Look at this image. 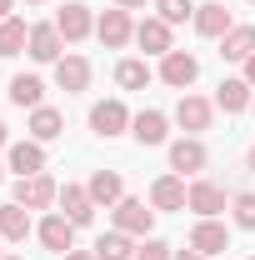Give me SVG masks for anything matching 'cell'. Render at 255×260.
Instances as JSON below:
<instances>
[{
	"label": "cell",
	"instance_id": "cell-1",
	"mask_svg": "<svg viewBox=\"0 0 255 260\" xmlns=\"http://www.w3.org/2000/svg\"><path fill=\"white\" fill-rule=\"evenodd\" d=\"M60 200V185L40 170V175H20L15 180V205H25V210H50Z\"/></svg>",
	"mask_w": 255,
	"mask_h": 260
},
{
	"label": "cell",
	"instance_id": "cell-2",
	"mask_svg": "<svg viewBox=\"0 0 255 260\" xmlns=\"http://www.w3.org/2000/svg\"><path fill=\"white\" fill-rule=\"evenodd\" d=\"M130 120H135V115L125 110V100H95V105H90V130H95L100 140H115V135H125Z\"/></svg>",
	"mask_w": 255,
	"mask_h": 260
},
{
	"label": "cell",
	"instance_id": "cell-3",
	"mask_svg": "<svg viewBox=\"0 0 255 260\" xmlns=\"http://www.w3.org/2000/svg\"><path fill=\"white\" fill-rule=\"evenodd\" d=\"M75 220H65L60 210H55V215H45V220H40V225H35V235H40V245H45V250H50V255H70V250H75Z\"/></svg>",
	"mask_w": 255,
	"mask_h": 260
},
{
	"label": "cell",
	"instance_id": "cell-4",
	"mask_svg": "<svg viewBox=\"0 0 255 260\" xmlns=\"http://www.w3.org/2000/svg\"><path fill=\"white\" fill-rule=\"evenodd\" d=\"M195 75H200V60H195L190 50H170V55H160V80H165L170 90H190Z\"/></svg>",
	"mask_w": 255,
	"mask_h": 260
},
{
	"label": "cell",
	"instance_id": "cell-5",
	"mask_svg": "<svg viewBox=\"0 0 255 260\" xmlns=\"http://www.w3.org/2000/svg\"><path fill=\"white\" fill-rule=\"evenodd\" d=\"M95 35H100V45H105V50L130 45V40H135V20H130V10H120V5H115V10H105V15L95 20Z\"/></svg>",
	"mask_w": 255,
	"mask_h": 260
},
{
	"label": "cell",
	"instance_id": "cell-6",
	"mask_svg": "<svg viewBox=\"0 0 255 260\" xmlns=\"http://www.w3.org/2000/svg\"><path fill=\"white\" fill-rule=\"evenodd\" d=\"M150 225H155V205H145V200H120L115 205V230H125V235H150Z\"/></svg>",
	"mask_w": 255,
	"mask_h": 260
},
{
	"label": "cell",
	"instance_id": "cell-7",
	"mask_svg": "<svg viewBox=\"0 0 255 260\" xmlns=\"http://www.w3.org/2000/svg\"><path fill=\"white\" fill-rule=\"evenodd\" d=\"M210 115H215V100H205V95H180V105H175V125L185 130V135H200V130L210 125Z\"/></svg>",
	"mask_w": 255,
	"mask_h": 260
},
{
	"label": "cell",
	"instance_id": "cell-8",
	"mask_svg": "<svg viewBox=\"0 0 255 260\" xmlns=\"http://www.w3.org/2000/svg\"><path fill=\"white\" fill-rule=\"evenodd\" d=\"M190 250H200L205 260H215L230 250V225H220V220H195L190 230Z\"/></svg>",
	"mask_w": 255,
	"mask_h": 260
},
{
	"label": "cell",
	"instance_id": "cell-9",
	"mask_svg": "<svg viewBox=\"0 0 255 260\" xmlns=\"http://www.w3.org/2000/svg\"><path fill=\"white\" fill-rule=\"evenodd\" d=\"M25 50H30L35 65H55L65 55V35L55 30V20H50V25H30V45H25Z\"/></svg>",
	"mask_w": 255,
	"mask_h": 260
},
{
	"label": "cell",
	"instance_id": "cell-10",
	"mask_svg": "<svg viewBox=\"0 0 255 260\" xmlns=\"http://www.w3.org/2000/svg\"><path fill=\"white\" fill-rule=\"evenodd\" d=\"M205 160H210V155H205L200 135H185V140H175V145H170V170H175V175H200Z\"/></svg>",
	"mask_w": 255,
	"mask_h": 260
},
{
	"label": "cell",
	"instance_id": "cell-11",
	"mask_svg": "<svg viewBox=\"0 0 255 260\" xmlns=\"http://www.w3.org/2000/svg\"><path fill=\"white\" fill-rule=\"evenodd\" d=\"M5 170H15V175H40V170H45V145H40V140H15V145L5 150Z\"/></svg>",
	"mask_w": 255,
	"mask_h": 260
},
{
	"label": "cell",
	"instance_id": "cell-12",
	"mask_svg": "<svg viewBox=\"0 0 255 260\" xmlns=\"http://www.w3.org/2000/svg\"><path fill=\"white\" fill-rule=\"evenodd\" d=\"M185 205H190L200 220H215L225 210V190L215 185V180H190V195H185Z\"/></svg>",
	"mask_w": 255,
	"mask_h": 260
},
{
	"label": "cell",
	"instance_id": "cell-13",
	"mask_svg": "<svg viewBox=\"0 0 255 260\" xmlns=\"http://www.w3.org/2000/svg\"><path fill=\"white\" fill-rule=\"evenodd\" d=\"M95 200H90V190L85 185H60V215L65 220H75V225H90L95 220Z\"/></svg>",
	"mask_w": 255,
	"mask_h": 260
},
{
	"label": "cell",
	"instance_id": "cell-14",
	"mask_svg": "<svg viewBox=\"0 0 255 260\" xmlns=\"http://www.w3.org/2000/svg\"><path fill=\"white\" fill-rule=\"evenodd\" d=\"M55 85H60L65 95H80L90 85V60L85 55H60L55 60Z\"/></svg>",
	"mask_w": 255,
	"mask_h": 260
},
{
	"label": "cell",
	"instance_id": "cell-15",
	"mask_svg": "<svg viewBox=\"0 0 255 260\" xmlns=\"http://www.w3.org/2000/svg\"><path fill=\"white\" fill-rule=\"evenodd\" d=\"M185 195H190V185H185V175H160L155 185H150V205L155 210H185Z\"/></svg>",
	"mask_w": 255,
	"mask_h": 260
},
{
	"label": "cell",
	"instance_id": "cell-16",
	"mask_svg": "<svg viewBox=\"0 0 255 260\" xmlns=\"http://www.w3.org/2000/svg\"><path fill=\"white\" fill-rule=\"evenodd\" d=\"M135 45L145 50V55H170L175 45H170V25L160 20V15H145L140 25H135Z\"/></svg>",
	"mask_w": 255,
	"mask_h": 260
},
{
	"label": "cell",
	"instance_id": "cell-17",
	"mask_svg": "<svg viewBox=\"0 0 255 260\" xmlns=\"http://www.w3.org/2000/svg\"><path fill=\"white\" fill-rule=\"evenodd\" d=\"M55 30L65 35V45L85 40V35L95 30V15H90V5H65L60 15H55Z\"/></svg>",
	"mask_w": 255,
	"mask_h": 260
},
{
	"label": "cell",
	"instance_id": "cell-18",
	"mask_svg": "<svg viewBox=\"0 0 255 260\" xmlns=\"http://www.w3.org/2000/svg\"><path fill=\"white\" fill-rule=\"evenodd\" d=\"M235 20H230V10H225L220 0H205V5H195V35H205V40H220Z\"/></svg>",
	"mask_w": 255,
	"mask_h": 260
},
{
	"label": "cell",
	"instance_id": "cell-19",
	"mask_svg": "<svg viewBox=\"0 0 255 260\" xmlns=\"http://www.w3.org/2000/svg\"><path fill=\"white\" fill-rule=\"evenodd\" d=\"M85 190H90L95 205H110V210H115V205L125 200V180H120V170H95V175L85 180Z\"/></svg>",
	"mask_w": 255,
	"mask_h": 260
},
{
	"label": "cell",
	"instance_id": "cell-20",
	"mask_svg": "<svg viewBox=\"0 0 255 260\" xmlns=\"http://www.w3.org/2000/svg\"><path fill=\"white\" fill-rule=\"evenodd\" d=\"M250 100H255V85H245V75L220 80V90H215V105H220L225 115H240V110H250Z\"/></svg>",
	"mask_w": 255,
	"mask_h": 260
},
{
	"label": "cell",
	"instance_id": "cell-21",
	"mask_svg": "<svg viewBox=\"0 0 255 260\" xmlns=\"http://www.w3.org/2000/svg\"><path fill=\"white\" fill-rule=\"evenodd\" d=\"M255 55V25H230V30L220 35V60H250Z\"/></svg>",
	"mask_w": 255,
	"mask_h": 260
},
{
	"label": "cell",
	"instance_id": "cell-22",
	"mask_svg": "<svg viewBox=\"0 0 255 260\" xmlns=\"http://www.w3.org/2000/svg\"><path fill=\"white\" fill-rule=\"evenodd\" d=\"M5 95H10V105H20V110H40L45 105V80L40 75H15Z\"/></svg>",
	"mask_w": 255,
	"mask_h": 260
},
{
	"label": "cell",
	"instance_id": "cell-23",
	"mask_svg": "<svg viewBox=\"0 0 255 260\" xmlns=\"http://www.w3.org/2000/svg\"><path fill=\"white\" fill-rule=\"evenodd\" d=\"M130 135H135L140 145H165V135H170V120H165L160 110H140V115L130 120Z\"/></svg>",
	"mask_w": 255,
	"mask_h": 260
},
{
	"label": "cell",
	"instance_id": "cell-24",
	"mask_svg": "<svg viewBox=\"0 0 255 260\" xmlns=\"http://www.w3.org/2000/svg\"><path fill=\"white\" fill-rule=\"evenodd\" d=\"M60 135H65V115L55 110V105H40V110H30V140L50 145V140H60Z\"/></svg>",
	"mask_w": 255,
	"mask_h": 260
},
{
	"label": "cell",
	"instance_id": "cell-25",
	"mask_svg": "<svg viewBox=\"0 0 255 260\" xmlns=\"http://www.w3.org/2000/svg\"><path fill=\"white\" fill-rule=\"evenodd\" d=\"M30 45V25L20 20V15H10V20H0V60H10V55H20Z\"/></svg>",
	"mask_w": 255,
	"mask_h": 260
},
{
	"label": "cell",
	"instance_id": "cell-26",
	"mask_svg": "<svg viewBox=\"0 0 255 260\" xmlns=\"http://www.w3.org/2000/svg\"><path fill=\"white\" fill-rule=\"evenodd\" d=\"M30 230H35V225H30V210H25V205H15V200H10V205H0V235H5V240H15V245H20Z\"/></svg>",
	"mask_w": 255,
	"mask_h": 260
},
{
	"label": "cell",
	"instance_id": "cell-27",
	"mask_svg": "<svg viewBox=\"0 0 255 260\" xmlns=\"http://www.w3.org/2000/svg\"><path fill=\"white\" fill-rule=\"evenodd\" d=\"M135 235H125V230H110V235H100L95 240V255L100 260H135Z\"/></svg>",
	"mask_w": 255,
	"mask_h": 260
},
{
	"label": "cell",
	"instance_id": "cell-28",
	"mask_svg": "<svg viewBox=\"0 0 255 260\" xmlns=\"http://www.w3.org/2000/svg\"><path fill=\"white\" fill-rule=\"evenodd\" d=\"M150 80H155V70L145 60H120L115 65V85H120V90H145Z\"/></svg>",
	"mask_w": 255,
	"mask_h": 260
},
{
	"label": "cell",
	"instance_id": "cell-29",
	"mask_svg": "<svg viewBox=\"0 0 255 260\" xmlns=\"http://www.w3.org/2000/svg\"><path fill=\"white\" fill-rule=\"evenodd\" d=\"M155 15L165 25H185V20H195V0H155Z\"/></svg>",
	"mask_w": 255,
	"mask_h": 260
},
{
	"label": "cell",
	"instance_id": "cell-30",
	"mask_svg": "<svg viewBox=\"0 0 255 260\" xmlns=\"http://www.w3.org/2000/svg\"><path fill=\"white\" fill-rule=\"evenodd\" d=\"M230 215H235V225H240V230H255V195L250 190L235 195V200H230Z\"/></svg>",
	"mask_w": 255,
	"mask_h": 260
},
{
	"label": "cell",
	"instance_id": "cell-31",
	"mask_svg": "<svg viewBox=\"0 0 255 260\" xmlns=\"http://www.w3.org/2000/svg\"><path fill=\"white\" fill-rule=\"evenodd\" d=\"M135 260H175V250H170L165 240H155V235H145V245L135 250Z\"/></svg>",
	"mask_w": 255,
	"mask_h": 260
},
{
	"label": "cell",
	"instance_id": "cell-32",
	"mask_svg": "<svg viewBox=\"0 0 255 260\" xmlns=\"http://www.w3.org/2000/svg\"><path fill=\"white\" fill-rule=\"evenodd\" d=\"M60 260H100L95 250H70V255H60Z\"/></svg>",
	"mask_w": 255,
	"mask_h": 260
},
{
	"label": "cell",
	"instance_id": "cell-33",
	"mask_svg": "<svg viewBox=\"0 0 255 260\" xmlns=\"http://www.w3.org/2000/svg\"><path fill=\"white\" fill-rule=\"evenodd\" d=\"M175 260H205V255H200V250H190V245H185V250H175Z\"/></svg>",
	"mask_w": 255,
	"mask_h": 260
},
{
	"label": "cell",
	"instance_id": "cell-34",
	"mask_svg": "<svg viewBox=\"0 0 255 260\" xmlns=\"http://www.w3.org/2000/svg\"><path fill=\"white\" fill-rule=\"evenodd\" d=\"M245 85H255V55L245 60Z\"/></svg>",
	"mask_w": 255,
	"mask_h": 260
},
{
	"label": "cell",
	"instance_id": "cell-35",
	"mask_svg": "<svg viewBox=\"0 0 255 260\" xmlns=\"http://www.w3.org/2000/svg\"><path fill=\"white\" fill-rule=\"evenodd\" d=\"M0 150H10V130H5V120H0Z\"/></svg>",
	"mask_w": 255,
	"mask_h": 260
},
{
	"label": "cell",
	"instance_id": "cell-36",
	"mask_svg": "<svg viewBox=\"0 0 255 260\" xmlns=\"http://www.w3.org/2000/svg\"><path fill=\"white\" fill-rule=\"evenodd\" d=\"M115 5H120V10H140L145 0H115Z\"/></svg>",
	"mask_w": 255,
	"mask_h": 260
},
{
	"label": "cell",
	"instance_id": "cell-37",
	"mask_svg": "<svg viewBox=\"0 0 255 260\" xmlns=\"http://www.w3.org/2000/svg\"><path fill=\"white\" fill-rule=\"evenodd\" d=\"M10 5H15V0H0V20H10Z\"/></svg>",
	"mask_w": 255,
	"mask_h": 260
},
{
	"label": "cell",
	"instance_id": "cell-38",
	"mask_svg": "<svg viewBox=\"0 0 255 260\" xmlns=\"http://www.w3.org/2000/svg\"><path fill=\"white\" fill-rule=\"evenodd\" d=\"M245 165H250V170H255V145H250V155H245Z\"/></svg>",
	"mask_w": 255,
	"mask_h": 260
},
{
	"label": "cell",
	"instance_id": "cell-39",
	"mask_svg": "<svg viewBox=\"0 0 255 260\" xmlns=\"http://www.w3.org/2000/svg\"><path fill=\"white\" fill-rule=\"evenodd\" d=\"M0 260H25V255H0Z\"/></svg>",
	"mask_w": 255,
	"mask_h": 260
},
{
	"label": "cell",
	"instance_id": "cell-40",
	"mask_svg": "<svg viewBox=\"0 0 255 260\" xmlns=\"http://www.w3.org/2000/svg\"><path fill=\"white\" fill-rule=\"evenodd\" d=\"M25 5H45V0H25Z\"/></svg>",
	"mask_w": 255,
	"mask_h": 260
},
{
	"label": "cell",
	"instance_id": "cell-41",
	"mask_svg": "<svg viewBox=\"0 0 255 260\" xmlns=\"http://www.w3.org/2000/svg\"><path fill=\"white\" fill-rule=\"evenodd\" d=\"M0 180H5V165H0Z\"/></svg>",
	"mask_w": 255,
	"mask_h": 260
},
{
	"label": "cell",
	"instance_id": "cell-42",
	"mask_svg": "<svg viewBox=\"0 0 255 260\" xmlns=\"http://www.w3.org/2000/svg\"><path fill=\"white\" fill-rule=\"evenodd\" d=\"M250 110H255V100H250Z\"/></svg>",
	"mask_w": 255,
	"mask_h": 260
},
{
	"label": "cell",
	"instance_id": "cell-43",
	"mask_svg": "<svg viewBox=\"0 0 255 260\" xmlns=\"http://www.w3.org/2000/svg\"><path fill=\"white\" fill-rule=\"evenodd\" d=\"M0 240H5V235H0Z\"/></svg>",
	"mask_w": 255,
	"mask_h": 260
},
{
	"label": "cell",
	"instance_id": "cell-44",
	"mask_svg": "<svg viewBox=\"0 0 255 260\" xmlns=\"http://www.w3.org/2000/svg\"><path fill=\"white\" fill-rule=\"evenodd\" d=\"M250 5H255V0H250Z\"/></svg>",
	"mask_w": 255,
	"mask_h": 260
},
{
	"label": "cell",
	"instance_id": "cell-45",
	"mask_svg": "<svg viewBox=\"0 0 255 260\" xmlns=\"http://www.w3.org/2000/svg\"><path fill=\"white\" fill-rule=\"evenodd\" d=\"M250 260H255V255H250Z\"/></svg>",
	"mask_w": 255,
	"mask_h": 260
}]
</instances>
